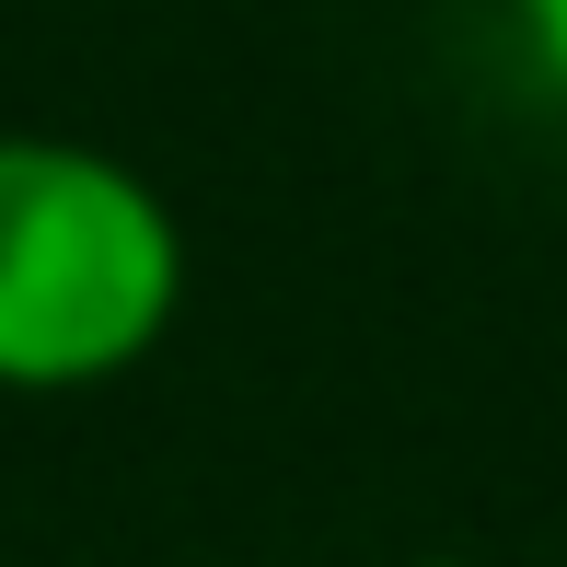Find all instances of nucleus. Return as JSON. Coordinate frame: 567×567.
<instances>
[{
    "mask_svg": "<svg viewBox=\"0 0 567 567\" xmlns=\"http://www.w3.org/2000/svg\"><path fill=\"white\" fill-rule=\"evenodd\" d=\"M186 220L127 151L0 127V394H105L186 324Z\"/></svg>",
    "mask_w": 567,
    "mask_h": 567,
    "instance_id": "1",
    "label": "nucleus"
},
{
    "mask_svg": "<svg viewBox=\"0 0 567 567\" xmlns=\"http://www.w3.org/2000/svg\"><path fill=\"white\" fill-rule=\"evenodd\" d=\"M509 47L545 93H567V0H509Z\"/></svg>",
    "mask_w": 567,
    "mask_h": 567,
    "instance_id": "2",
    "label": "nucleus"
},
{
    "mask_svg": "<svg viewBox=\"0 0 567 567\" xmlns=\"http://www.w3.org/2000/svg\"><path fill=\"white\" fill-rule=\"evenodd\" d=\"M405 567H486V556H405Z\"/></svg>",
    "mask_w": 567,
    "mask_h": 567,
    "instance_id": "3",
    "label": "nucleus"
}]
</instances>
